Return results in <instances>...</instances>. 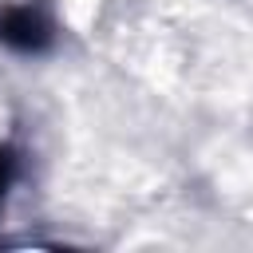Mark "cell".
Masks as SVG:
<instances>
[{"label":"cell","mask_w":253,"mask_h":253,"mask_svg":"<svg viewBox=\"0 0 253 253\" xmlns=\"http://www.w3.org/2000/svg\"><path fill=\"white\" fill-rule=\"evenodd\" d=\"M51 40H55V28H51V20L40 8H32V4L0 8V43L4 47L36 55V51H47Z\"/></svg>","instance_id":"obj_1"},{"label":"cell","mask_w":253,"mask_h":253,"mask_svg":"<svg viewBox=\"0 0 253 253\" xmlns=\"http://www.w3.org/2000/svg\"><path fill=\"white\" fill-rule=\"evenodd\" d=\"M12 170H16V158H12L8 150H0V202H4V190H8V182H12Z\"/></svg>","instance_id":"obj_2"}]
</instances>
